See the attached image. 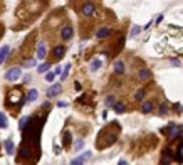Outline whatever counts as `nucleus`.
I'll return each mask as SVG.
<instances>
[{
	"label": "nucleus",
	"instance_id": "obj_1",
	"mask_svg": "<svg viewBox=\"0 0 183 165\" xmlns=\"http://www.w3.org/2000/svg\"><path fill=\"white\" fill-rule=\"evenodd\" d=\"M119 132H121V128H119V125L116 123V121L111 123L109 127L101 130L99 135H98V140H96V147H98V150H104V148L111 147V145L118 140Z\"/></svg>",
	"mask_w": 183,
	"mask_h": 165
},
{
	"label": "nucleus",
	"instance_id": "obj_2",
	"mask_svg": "<svg viewBox=\"0 0 183 165\" xmlns=\"http://www.w3.org/2000/svg\"><path fill=\"white\" fill-rule=\"evenodd\" d=\"M25 101H27V96L24 94V91H22L20 88H17V89H8L7 98H5V105H7V108H10L12 105H17V108L20 110Z\"/></svg>",
	"mask_w": 183,
	"mask_h": 165
},
{
	"label": "nucleus",
	"instance_id": "obj_3",
	"mask_svg": "<svg viewBox=\"0 0 183 165\" xmlns=\"http://www.w3.org/2000/svg\"><path fill=\"white\" fill-rule=\"evenodd\" d=\"M61 39L64 42H67V41H71L72 39V36H74V29H72V26L71 24H64V26H62V29H61Z\"/></svg>",
	"mask_w": 183,
	"mask_h": 165
},
{
	"label": "nucleus",
	"instance_id": "obj_4",
	"mask_svg": "<svg viewBox=\"0 0 183 165\" xmlns=\"http://www.w3.org/2000/svg\"><path fill=\"white\" fill-rule=\"evenodd\" d=\"M20 74H22L20 67H10V69L5 72V76H3V77H5L7 81H17L19 77H20Z\"/></svg>",
	"mask_w": 183,
	"mask_h": 165
},
{
	"label": "nucleus",
	"instance_id": "obj_5",
	"mask_svg": "<svg viewBox=\"0 0 183 165\" xmlns=\"http://www.w3.org/2000/svg\"><path fill=\"white\" fill-rule=\"evenodd\" d=\"M81 14H83L84 17H91L96 14V5L93 2H86L83 3V7H81Z\"/></svg>",
	"mask_w": 183,
	"mask_h": 165
},
{
	"label": "nucleus",
	"instance_id": "obj_6",
	"mask_svg": "<svg viewBox=\"0 0 183 165\" xmlns=\"http://www.w3.org/2000/svg\"><path fill=\"white\" fill-rule=\"evenodd\" d=\"M113 36V29L111 27H99L98 31H96V37L101 39V41H104V39H109Z\"/></svg>",
	"mask_w": 183,
	"mask_h": 165
},
{
	"label": "nucleus",
	"instance_id": "obj_7",
	"mask_svg": "<svg viewBox=\"0 0 183 165\" xmlns=\"http://www.w3.org/2000/svg\"><path fill=\"white\" fill-rule=\"evenodd\" d=\"M64 56H66V47L64 46H56L54 49H52V59L54 61H61Z\"/></svg>",
	"mask_w": 183,
	"mask_h": 165
},
{
	"label": "nucleus",
	"instance_id": "obj_8",
	"mask_svg": "<svg viewBox=\"0 0 183 165\" xmlns=\"http://www.w3.org/2000/svg\"><path fill=\"white\" fill-rule=\"evenodd\" d=\"M175 158V153H173L171 148H165L161 153V163H170L171 160Z\"/></svg>",
	"mask_w": 183,
	"mask_h": 165
},
{
	"label": "nucleus",
	"instance_id": "obj_9",
	"mask_svg": "<svg viewBox=\"0 0 183 165\" xmlns=\"http://www.w3.org/2000/svg\"><path fill=\"white\" fill-rule=\"evenodd\" d=\"M155 110V105H153V101H144V103L139 106V111H141L143 115H148L151 113V111Z\"/></svg>",
	"mask_w": 183,
	"mask_h": 165
},
{
	"label": "nucleus",
	"instance_id": "obj_10",
	"mask_svg": "<svg viewBox=\"0 0 183 165\" xmlns=\"http://www.w3.org/2000/svg\"><path fill=\"white\" fill-rule=\"evenodd\" d=\"M61 89H62V86L59 84V82H56V84H52L49 91H47V98H54V96H57L61 93Z\"/></svg>",
	"mask_w": 183,
	"mask_h": 165
},
{
	"label": "nucleus",
	"instance_id": "obj_11",
	"mask_svg": "<svg viewBox=\"0 0 183 165\" xmlns=\"http://www.w3.org/2000/svg\"><path fill=\"white\" fill-rule=\"evenodd\" d=\"M124 71H126V66H124L123 61H116V62H114V74H116V76H123Z\"/></svg>",
	"mask_w": 183,
	"mask_h": 165
},
{
	"label": "nucleus",
	"instance_id": "obj_12",
	"mask_svg": "<svg viewBox=\"0 0 183 165\" xmlns=\"http://www.w3.org/2000/svg\"><path fill=\"white\" fill-rule=\"evenodd\" d=\"M138 77L141 81H148V79H151V77H153V72L150 69H144V67H143V69L138 71Z\"/></svg>",
	"mask_w": 183,
	"mask_h": 165
},
{
	"label": "nucleus",
	"instance_id": "obj_13",
	"mask_svg": "<svg viewBox=\"0 0 183 165\" xmlns=\"http://www.w3.org/2000/svg\"><path fill=\"white\" fill-rule=\"evenodd\" d=\"M72 142V135L69 130H66L64 133H62V145H64V148H69V145Z\"/></svg>",
	"mask_w": 183,
	"mask_h": 165
},
{
	"label": "nucleus",
	"instance_id": "obj_14",
	"mask_svg": "<svg viewBox=\"0 0 183 165\" xmlns=\"http://www.w3.org/2000/svg\"><path fill=\"white\" fill-rule=\"evenodd\" d=\"M46 56H47L46 44H44V42H40V44L37 46V59H46Z\"/></svg>",
	"mask_w": 183,
	"mask_h": 165
},
{
	"label": "nucleus",
	"instance_id": "obj_15",
	"mask_svg": "<svg viewBox=\"0 0 183 165\" xmlns=\"http://www.w3.org/2000/svg\"><path fill=\"white\" fill-rule=\"evenodd\" d=\"M91 157V152H86L84 155H81V157L78 158H74V160H71V165H79V163H84L86 160H88Z\"/></svg>",
	"mask_w": 183,
	"mask_h": 165
},
{
	"label": "nucleus",
	"instance_id": "obj_16",
	"mask_svg": "<svg viewBox=\"0 0 183 165\" xmlns=\"http://www.w3.org/2000/svg\"><path fill=\"white\" fill-rule=\"evenodd\" d=\"M8 52H10V47H8V46H3L2 49H0V66L5 62L7 56H8Z\"/></svg>",
	"mask_w": 183,
	"mask_h": 165
},
{
	"label": "nucleus",
	"instance_id": "obj_17",
	"mask_svg": "<svg viewBox=\"0 0 183 165\" xmlns=\"http://www.w3.org/2000/svg\"><path fill=\"white\" fill-rule=\"evenodd\" d=\"M113 108H114V111H116L118 115H121V113H124V111H126V106H124L123 101H116Z\"/></svg>",
	"mask_w": 183,
	"mask_h": 165
},
{
	"label": "nucleus",
	"instance_id": "obj_18",
	"mask_svg": "<svg viewBox=\"0 0 183 165\" xmlns=\"http://www.w3.org/2000/svg\"><path fill=\"white\" fill-rule=\"evenodd\" d=\"M3 147H5V152H7L8 155H13V142H12L10 138L3 142Z\"/></svg>",
	"mask_w": 183,
	"mask_h": 165
},
{
	"label": "nucleus",
	"instance_id": "obj_19",
	"mask_svg": "<svg viewBox=\"0 0 183 165\" xmlns=\"http://www.w3.org/2000/svg\"><path fill=\"white\" fill-rule=\"evenodd\" d=\"M175 160H176V162H183V143L178 145V150L175 153Z\"/></svg>",
	"mask_w": 183,
	"mask_h": 165
},
{
	"label": "nucleus",
	"instance_id": "obj_20",
	"mask_svg": "<svg viewBox=\"0 0 183 165\" xmlns=\"http://www.w3.org/2000/svg\"><path fill=\"white\" fill-rule=\"evenodd\" d=\"M37 96H39L37 89H30V91H29V94H27V101H29V103H32V101L37 100Z\"/></svg>",
	"mask_w": 183,
	"mask_h": 165
},
{
	"label": "nucleus",
	"instance_id": "obj_21",
	"mask_svg": "<svg viewBox=\"0 0 183 165\" xmlns=\"http://www.w3.org/2000/svg\"><path fill=\"white\" fill-rule=\"evenodd\" d=\"M49 69H51V62H44V64H40L39 67H37V72L42 74V72H47Z\"/></svg>",
	"mask_w": 183,
	"mask_h": 165
},
{
	"label": "nucleus",
	"instance_id": "obj_22",
	"mask_svg": "<svg viewBox=\"0 0 183 165\" xmlns=\"http://www.w3.org/2000/svg\"><path fill=\"white\" fill-rule=\"evenodd\" d=\"M144 94H146V89H138L136 91V93H134V100H136V101H141L143 98H144Z\"/></svg>",
	"mask_w": 183,
	"mask_h": 165
},
{
	"label": "nucleus",
	"instance_id": "obj_23",
	"mask_svg": "<svg viewBox=\"0 0 183 165\" xmlns=\"http://www.w3.org/2000/svg\"><path fill=\"white\" fill-rule=\"evenodd\" d=\"M8 127V121H7V116L3 113H0V128H7Z\"/></svg>",
	"mask_w": 183,
	"mask_h": 165
},
{
	"label": "nucleus",
	"instance_id": "obj_24",
	"mask_svg": "<svg viewBox=\"0 0 183 165\" xmlns=\"http://www.w3.org/2000/svg\"><path fill=\"white\" fill-rule=\"evenodd\" d=\"M114 103H116V98H114V94L106 96V105H108V106H114Z\"/></svg>",
	"mask_w": 183,
	"mask_h": 165
},
{
	"label": "nucleus",
	"instance_id": "obj_25",
	"mask_svg": "<svg viewBox=\"0 0 183 165\" xmlns=\"http://www.w3.org/2000/svg\"><path fill=\"white\" fill-rule=\"evenodd\" d=\"M101 67V61L99 59H94L93 62H91V71H98Z\"/></svg>",
	"mask_w": 183,
	"mask_h": 165
},
{
	"label": "nucleus",
	"instance_id": "obj_26",
	"mask_svg": "<svg viewBox=\"0 0 183 165\" xmlns=\"http://www.w3.org/2000/svg\"><path fill=\"white\" fill-rule=\"evenodd\" d=\"M158 113H160V115H166L168 113V105L166 103H161L160 108H158Z\"/></svg>",
	"mask_w": 183,
	"mask_h": 165
},
{
	"label": "nucleus",
	"instance_id": "obj_27",
	"mask_svg": "<svg viewBox=\"0 0 183 165\" xmlns=\"http://www.w3.org/2000/svg\"><path fill=\"white\" fill-rule=\"evenodd\" d=\"M69 71H71V64H67V66H66V69L62 71V74H61V79H62V81L67 79V76H69Z\"/></svg>",
	"mask_w": 183,
	"mask_h": 165
},
{
	"label": "nucleus",
	"instance_id": "obj_28",
	"mask_svg": "<svg viewBox=\"0 0 183 165\" xmlns=\"http://www.w3.org/2000/svg\"><path fill=\"white\" fill-rule=\"evenodd\" d=\"M54 79H56V72H49V71H47V74H46V81L52 82Z\"/></svg>",
	"mask_w": 183,
	"mask_h": 165
},
{
	"label": "nucleus",
	"instance_id": "obj_29",
	"mask_svg": "<svg viewBox=\"0 0 183 165\" xmlns=\"http://www.w3.org/2000/svg\"><path fill=\"white\" fill-rule=\"evenodd\" d=\"M83 145H84V140H83V138H79L78 142L74 143V150H81V148H83Z\"/></svg>",
	"mask_w": 183,
	"mask_h": 165
},
{
	"label": "nucleus",
	"instance_id": "obj_30",
	"mask_svg": "<svg viewBox=\"0 0 183 165\" xmlns=\"http://www.w3.org/2000/svg\"><path fill=\"white\" fill-rule=\"evenodd\" d=\"M22 66H24V67H32V66H35V59H27Z\"/></svg>",
	"mask_w": 183,
	"mask_h": 165
},
{
	"label": "nucleus",
	"instance_id": "obj_31",
	"mask_svg": "<svg viewBox=\"0 0 183 165\" xmlns=\"http://www.w3.org/2000/svg\"><path fill=\"white\" fill-rule=\"evenodd\" d=\"M139 31H141V29H139L138 26H134V27L131 29V37H134V36H138V34H139Z\"/></svg>",
	"mask_w": 183,
	"mask_h": 165
},
{
	"label": "nucleus",
	"instance_id": "obj_32",
	"mask_svg": "<svg viewBox=\"0 0 183 165\" xmlns=\"http://www.w3.org/2000/svg\"><path fill=\"white\" fill-rule=\"evenodd\" d=\"M173 108H175V111H178V113H181V111H183V108H181V105H180V103H176L175 106H173Z\"/></svg>",
	"mask_w": 183,
	"mask_h": 165
},
{
	"label": "nucleus",
	"instance_id": "obj_33",
	"mask_svg": "<svg viewBox=\"0 0 183 165\" xmlns=\"http://www.w3.org/2000/svg\"><path fill=\"white\" fill-rule=\"evenodd\" d=\"M57 106H59V108H66L67 103H66V101H59V103H57Z\"/></svg>",
	"mask_w": 183,
	"mask_h": 165
},
{
	"label": "nucleus",
	"instance_id": "obj_34",
	"mask_svg": "<svg viewBox=\"0 0 183 165\" xmlns=\"http://www.w3.org/2000/svg\"><path fill=\"white\" fill-rule=\"evenodd\" d=\"M74 88H76V89H78V91H81V84H79V82H78V81H76V82H74Z\"/></svg>",
	"mask_w": 183,
	"mask_h": 165
},
{
	"label": "nucleus",
	"instance_id": "obj_35",
	"mask_svg": "<svg viewBox=\"0 0 183 165\" xmlns=\"http://www.w3.org/2000/svg\"><path fill=\"white\" fill-rule=\"evenodd\" d=\"M171 62H173V66H180V61L178 59H171Z\"/></svg>",
	"mask_w": 183,
	"mask_h": 165
},
{
	"label": "nucleus",
	"instance_id": "obj_36",
	"mask_svg": "<svg viewBox=\"0 0 183 165\" xmlns=\"http://www.w3.org/2000/svg\"><path fill=\"white\" fill-rule=\"evenodd\" d=\"M161 20H163V15H158V17H156V24H160Z\"/></svg>",
	"mask_w": 183,
	"mask_h": 165
},
{
	"label": "nucleus",
	"instance_id": "obj_37",
	"mask_svg": "<svg viewBox=\"0 0 183 165\" xmlns=\"http://www.w3.org/2000/svg\"><path fill=\"white\" fill-rule=\"evenodd\" d=\"M54 72H56V74H62V71H61V67H56V71H54Z\"/></svg>",
	"mask_w": 183,
	"mask_h": 165
}]
</instances>
